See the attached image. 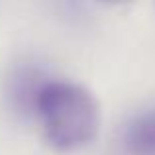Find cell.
Here are the masks:
<instances>
[{"instance_id":"cell-2","label":"cell","mask_w":155,"mask_h":155,"mask_svg":"<svg viewBox=\"0 0 155 155\" xmlns=\"http://www.w3.org/2000/svg\"><path fill=\"white\" fill-rule=\"evenodd\" d=\"M49 73H45L38 63H18L12 73L8 75V100L14 112L22 114V116H31L34 112V104L38 98L41 87L45 84V81L49 79Z\"/></svg>"},{"instance_id":"cell-3","label":"cell","mask_w":155,"mask_h":155,"mask_svg":"<svg viewBox=\"0 0 155 155\" xmlns=\"http://www.w3.org/2000/svg\"><path fill=\"white\" fill-rule=\"evenodd\" d=\"M126 155H155V106H147L126 120L120 134Z\"/></svg>"},{"instance_id":"cell-1","label":"cell","mask_w":155,"mask_h":155,"mask_svg":"<svg viewBox=\"0 0 155 155\" xmlns=\"http://www.w3.org/2000/svg\"><path fill=\"white\" fill-rule=\"evenodd\" d=\"M31 118L43 140L57 151H77L92 143L100 130V102L91 88L69 79L49 77L34 104Z\"/></svg>"}]
</instances>
